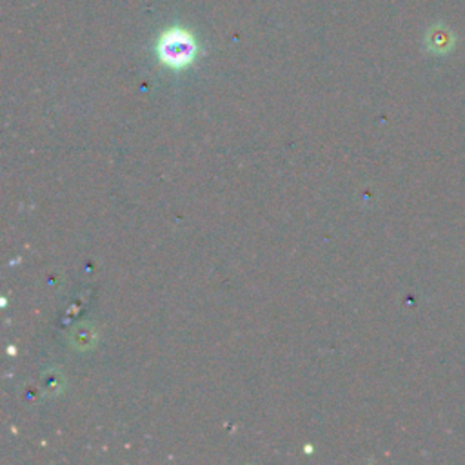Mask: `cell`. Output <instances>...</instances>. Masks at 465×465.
<instances>
[{"label":"cell","instance_id":"cell-1","mask_svg":"<svg viewBox=\"0 0 465 465\" xmlns=\"http://www.w3.org/2000/svg\"><path fill=\"white\" fill-rule=\"evenodd\" d=\"M196 42L191 33L173 27L165 31L158 40V56L160 60L174 69L185 67L194 60Z\"/></svg>","mask_w":465,"mask_h":465}]
</instances>
